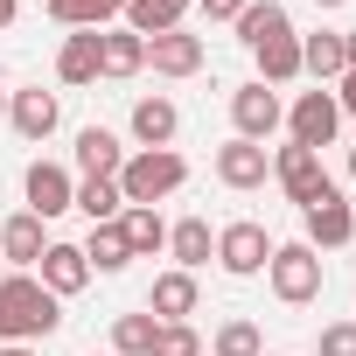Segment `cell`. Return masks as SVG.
Listing matches in <instances>:
<instances>
[{"mask_svg": "<svg viewBox=\"0 0 356 356\" xmlns=\"http://www.w3.org/2000/svg\"><path fill=\"white\" fill-rule=\"evenodd\" d=\"M56 328H63V300L35 273H8L0 280V342H49Z\"/></svg>", "mask_w": 356, "mask_h": 356, "instance_id": "cell-1", "label": "cell"}, {"mask_svg": "<svg viewBox=\"0 0 356 356\" xmlns=\"http://www.w3.org/2000/svg\"><path fill=\"white\" fill-rule=\"evenodd\" d=\"M112 182H119L126 203H147L154 210L161 196H175V189L189 182V161L175 154V147H140V154H126V168L112 175Z\"/></svg>", "mask_w": 356, "mask_h": 356, "instance_id": "cell-2", "label": "cell"}, {"mask_svg": "<svg viewBox=\"0 0 356 356\" xmlns=\"http://www.w3.org/2000/svg\"><path fill=\"white\" fill-rule=\"evenodd\" d=\"M266 280H273V293L286 300V307H307V300H321V252L314 245H273V259H266Z\"/></svg>", "mask_w": 356, "mask_h": 356, "instance_id": "cell-3", "label": "cell"}, {"mask_svg": "<svg viewBox=\"0 0 356 356\" xmlns=\"http://www.w3.org/2000/svg\"><path fill=\"white\" fill-rule=\"evenodd\" d=\"M273 182H280V189H286V203H300V210H307V203H321V196L335 189V182H328V168H321V154H314V147H293V140L273 154Z\"/></svg>", "mask_w": 356, "mask_h": 356, "instance_id": "cell-4", "label": "cell"}, {"mask_svg": "<svg viewBox=\"0 0 356 356\" xmlns=\"http://www.w3.org/2000/svg\"><path fill=\"white\" fill-rule=\"evenodd\" d=\"M231 126H238V140H259V147H266V140L286 126L280 91H273V84H259V77H252V84H238V91H231Z\"/></svg>", "mask_w": 356, "mask_h": 356, "instance_id": "cell-5", "label": "cell"}, {"mask_svg": "<svg viewBox=\"0 0 356 356\" xmlns=\"http://www.w3.org/2000/svg\"><path fill=\"white\" fill-rule=\"evenodd\" d=\"M335 126H342V105H335L328 84H321V91H300L293 112H286V140H293V147H314V154L335 140Z\"/></svg>", "mask_w": 356, "mask_h": 356, "instance_id": "cell-6", "label": "cell"}, {"mask_svg": "<svg viewBox=\"0 0 356 356\" xmlns=\"http://www.w3.org/2000/svg\"><path fill=\"white\" fill-rule=\"evenodd\" d=\"M266 259H273V238H266V224L238 217V224H224V231H217V266H224L231 280H252V273H266Z\"/></svg>", "mask_w": 356, "mask_h": 356, "instance_id": "cell-7", "label": "cell"}, {"mask_svg": "<svg viewBox=\"0 0 356 356\" xmlns=\"http://www.w3.org/2000/svg\"><path fill=\"white\" fill-rule=\"evenodd\" d=\"M300 224H307V238H300V245H314V252H342V245L356 238V210L342 203V189H328L321 203H307V210H300Z\"/></svg>", "mask_w": 356, "mask_h": 356, "instance_id": "cell-8", "label": "cell"}, {"mask_svg": "<svg viewBox=\"0 0 356 356\" xmlns=\"http://www.w3.org/2000/svg\"><path fill=\"white\" fill-rule=\"evenodd\" d=\"M22 189H29V210H35L42 224H49V217H63V210L77 203V182H70V168H56V161H29Z\"/></svg>", "mask_w": 356, "mask_h": 356, "instance_id": "cell-9", "label": "cell"}, {"mask_svg": "<svg viewBox=\"0 0 356 356\" xmlns=\"http://www.w3.org/2000/svg\"><path fill=\"white\" fill-rule=\"evenodd\" d=\"M35 280H42L56 300L84 293V286H91V259H84V245H56V238H49V252L35 259Z\"/></svg>", "mask_w": 356, "mask_h": 356, "instance_id": "cell-10", "label": "cell"}, {"mask_svg": "<svg viewBox=\"0 0 356 356\" xmlns=\"http://www.w3.org/2000/svg\"><path fill=\"white\" fill-rule=\"evenodd\" d=\"M147 63H154V77H196V70H203V35L168 29V35L147 42Z\"/></svg>", "mask_w": 356, "mask_h": 356, "instance_id": "cell-11", "label": "cell"}, {"mask_svg": "<svg viewBox=\"0 0 356 356\" xmlns=\"http://www.w3.org/2000/svg\"><path fill=\"white\" fill-rule=\"evenodd\" d=\"M273 175V154L259 147V140H231V147H217V182L224 189H259Z\"/></svg>", "mask_w": 356, "mask_h": 356, "instance_id": "cell-12", "label": "cell"}, {"mask_svg": "<svg viewBox=\"0 0 356 356\" xmlns=\"http://www.w3.org/2000/svg\"><path fill=\"white\" fill-rule=\"evenodd\" d=\"M342 70H349L342 29H314V35H300V77H314V84H335Z\"/></svg>", "mask_w": 356, "mask_h": 356, "instance_id": "cell-13", "label": "cell"}, {"mask_svg": "<svg viewBox=\"0 0 356 356\" xmlns=\"http://www.w3.org/2000/svg\"><path fill=\"white\" fill-rule=\"evenodd\" d=\"M56 119H63L56 91H15V98H8V126H15L22 140H49V133H56Z\"/></svg>", "mask_w": 356, "mask_h": 356, "instance_id": "cell-14", "label": "cell"}, {"mask_svg": "<svg viewBox=\"0 0 356 356\" xmlns=\"http://www.w3.org/2000/svg\"><path fill=\"white\" fill-rule=\"evenodd\" d=\"M42 252H49V231H42V217H35V210H22V217L0 224V259H8V266H22V273H29Z\"/></svg>", "mask_w": 356, "mask_h": 356, "instance_id": "cell-15", "label": "cell"}, {"mask_svg": "<svg viewBox=\"0 0 356 356\" xmlns=\"http://www.w3.org/2000/svg\"><path fill=\"white\" fill-rule=\"evenodd\" d=\"M147 70V42L133 29H98V77H140Z\"/></svg>", "mask_w": 356, "mask_h": 356, "instance_id": "cell-16", "label": "cell"}, {"mask_svg": "<svg viewBox=\"0 0 356 356\" xmlns=\"http://www.w3.org/2000/svg\"><path fill=\"white\" fill-rule=\"evenodd\" d=\"M252 63H259V84H293L300 77V35L280 29V35L252 42Z\"/></svg>", "mask_w": 356, "mask_h": 356, "instance_id": "cell-17", "label": "cell"}, {"mask_svg": "<svg viewBox=\"0 0 356 356\" xmlns=\"http://www.w3.org/2000/svg\"><path fill=\"white\" fill-rule=\"evenodd\" d=\"M196 300H203V293H196V273H161L154 293H147V314H154V321H189Z\"/></svg>", "mask_w": 356, "mask_h": 356, "instance_id": "cell-18", "label": "cell"}, {"mask_svg": "<svg viewBox=\"0 0 356 356\" xmlns=\"http://www.w3.org/2000/svg\"><path fill=\"white\" fill-rule=\"evenodd\" d=\"M77 168H84V182H112V175L126 168V147H119L105 126H84V133H77Z\"/></svg>", "mask_w": 356, "mask_h": 356, "instance_id": "cell-19", "label": "cell"}, {"mask_svg": "<svg viewBox=\"0 0 356 356\" xmlns=\"http://www.w3.org/2000/svg\"><path fill=\"white\" fill-rule=\"evenodd\" d=\"M168 252H175V273H196V266L217 259V231H210L203 217H182V224L168 231Z\"/></svg>", "mask_w": 356, "mask_h": 356, "instance_id": "cell-20", "label": "cell"}, {"mask_svg": "<svg viewBox=\"0 0 356 356\" xmlns=\"http://www.w3.org/2000/svg\"><path fill=\"white\" fill-rule=\"evenodd\" d=\"M175 133H182L175 98H140V105H133V140H140V147H175Z\"/></svg>", "mask_w": 356, "mask_h": 356, "instance_id": "cell-21", "label": "cell"}, {"mask_svg": "<svg viewBox=\"0 0 356 356\" xmlns=\"http://www.w3.org/2000/svg\"><path fill=\"white\" fill-rule=\"evenodd\" d=\"M182 15H189V0H126V29H133L140 42L182 29Z\"/></svg>", "mask_w": 356, "mask_h": 356, "instance_id": "cell-22", "label": "cell"}, {"mask_svg": "<svg viewBox=\"0 0 356 356\" xmlns=\"http://www.w3.org/2000/svg\"><path fill=\"white\" fill-rule=\"evenodd\" d=\"M56 77H63V84H98V29H77V35L56 49Z\"/></svg>", "mask_w": 356, "mask_h": 356, "instance_id": "cell-23", "label": "cell"}, {"mask_svg": "<svg viewBox=\"0 0 356 356\" xmlns=\"http://www.w3.org/2000/svg\"><path fill=\"white\" fill-rule=\"evenodd\" d=\"M119 231H126V252H133V259H147V252L168 245V224H161V210H147V203H126V210H119Z\"/></svg>", "mask_w": 356, "mask_h": 356, "instance_id": "cell-24", "label": "cell"}, {"mask_svg": "<svg viewBox=\"0 0 356 356\" xmlns=\"http://www.w3.org/2000/svg\"><path fill=\"white\" fill-rule=\"evenodd\" d=\"M84 259H91V273H126V266H133V252H126V231H119V224H91V245H84Z\"/></svg>", "mask_w": 356, "mask_h": 356, "instance_id": "cell-25", "label": "cell"}, {"mask_svg": "<svg viewBox=\"0 0 356 356\" xmlns=\"http://www.w3.org/2000/svg\"><path fill=\"white\" fill-rule=\"evenodd\" d=\"M154 335H161V321L140 307V314H119L112 321V356H154Z\"/></svg>", "mask_w": 356, "mask_h": 356, "instance_id": "cell-26", "label": "cell"}, {"mask_svg": "<svg viewBox=\"0 0 356 356\" xmlns=\"http://www.w3.org/2000/svg\"><path fill=\"white\" fill-rule=\"evenodd\" d=\"M210 356H266V335H259V321L231 314V321L210 335Z\"/></svg>", "mask_w": 356, "mask_h": 356, "instance_id": "cell-27", "label": "cell"}, {"mask_svg": "<svg viewBox=\"0 0 356 356\" xmlns=\"http://www.w3.org/2000/svg\"><path fill=\"white\" fill-rule=\"evenodd\" d=\"M280 29H293L280 0H252V8L238 15V42H245V49H252V42H266V35H280Z\"/></svg>", "mask_w": 356, "mask_h": 356, "instance_id": "cell-28", "label": "cell"}, {"mask_svg": "<svg viewBox=\"0 0 356 356\" xmlns=\"http://www.w3.org/2000/svg\"><path fill=\"white\" fill-rule=\"evenodd\" d=\"M70 210H84L91 224H119L126 196H119V182H77V203H70Z\"/></svg>", "mask_w": 356, "mask_h": 356, "instance_id": "cell-29", "label": "cell"}, {"mask_svg": "<svg viewBox=\"0 0 356 356\" xmlns=\"http://www.w3.org/2000/svg\"><path fill=\"white\" fill-rule=\"evenodd\" d=\"M112 15H119L112 0H49V22H63L70 35H77V29H105Z\"/></svg>", "mask_w": 356, "mask_h": 356, "instance_id": "cell-30", "label": "cell"}, {"mask_svg": "<svg viewBox=\"0 0 356 356\" xmlns=\"http://www.w3.org/2000/svg\"><path fill=\"white\" fill-rule=\"evenodd\" d=\"M154 356H203V335H196L189 321H161V335H154Z\"/></svg>", "mask_w": 356, "mask_h": 356, "instance_id": "cell-31", "label": "cell"}, {"mask_svg": "<svg viewBox=\"0 0 356 356\" xmlns=\"http://www.w3.org/2000/svg\"><path fill=\"white\" fill-rule=\"evenodd\" d=\"M314 349H321V356H356V321H328Z\"/></svg>", "mask_w": 356, "mask_h": 356, "instance_id": "cell-32", "label": "cell"}, {"mask_svg": "<svg viewBox=\"0 0 356 356\" xmlns=\"http://www.w3.org/2000/svg\"><path fill=\"white\" fill-rule=\"evenodd\" d=\"M245 8H252V0H203V15H210V22H238Z\"/></svg>", "mask_w": 356, "mask_h": 356, "instance_id": "cell-33", "label": "cell"}, {"mask_svg": "<svg viewBox=\"0 0 356 356\" xmlns=\"http://www.w3.org/2000/svg\"><path fill=\"white\" fill-rule=\"evenodd\" d=\"M335 105L356 119V70H342V77H335Z\"/></svg>", "mask_w": 356, "mask_h": 356, "instance_id": "cell-34", "label": "cell"}, {"mask_svg": "<svg viewBox=\"0 0 356 356\" xmlns=\"http://www.w3.org/2000/svg\"><path fill=\"white\" fill-rule=\"evenodd\" d=\"M15 15H22V0H0V29H15Z\"/></svg>", "mask_w": 356, "mask_h": 356, "instance_id": "cell-35", "label": "cell"}, {"mask_svg": "<svg viewBox=\"0 0 356 356\" xmlns=\"http://www.w3.org/2000/svg\"><path fill=\"white\" fill-rule=\"evenodd\" d=\"M0 356H35V349L29 342H0Z\"/></svg>", "mask_w": 356, "mask_h": 356, "instance_id": "cell-36", "label": "cell"}, {"mask_svg": "<svg viewBox=\"0 0 356 356\" xmlns=\"http://www.w3.org/2000/svg\"><path fill=\"white\" fill-rule=\"evenodd\" d=\"M342 49H349V70H356V29H342Z\"/></svg>", "mask_w": 356, "mask_h": 356, "instance_id": "cell-37", "label": "cell"}, {"mask_svg": "<svg viewBox=\"0 0 356 356\" xmlns=\"http://www.w3.org/2000/svg\"><path fill=\"white\" fill-rule=\"evenodd\" d=\"M349 182H356V147H349Z\"/></svg>", "mask_w": 356, "mask_h": 356, "instance_id": "cell-38", "label": "cell"}, {"mask_svg": "<svg viewBox=\"0 0 356 356\" xmlns=\"http://www.w3.org/2000/svg\"><path fill=\"white\" fill-rule=\"evenodd\" d=\"M0 119H8V91H0Z\"/></svg>", "mask_w": 356, "mask_h": 356, "instance_id": "cell-39", "label": "cell"}, {"mask_svg": "<svg viewBox=\"0 0 356 356\" xmlns=\"http://www.w3.org/2000/svg\"><path fill=\"white\" fill-rule=\"evenodd\" d=\"M314 8H342V0H314Z\"/></svg>", "mask_w": 356, "mask_h": 356, "instance_id": "cell-40", "label": "cell"}, {"mask_svg": "<svg viewBox=\"0 0 356 356\" xmlns=\"http://www.w3.org/2000/svg\"><path fill=\"white\" fill-rule=\"evenodd\" d=\"M112 8H119V15H126V0H112Z\"/></svg>", "mask_w": 356, "mask_h": 356, "instance_id": "cell-41", "label": "cell"}]
</instances>
